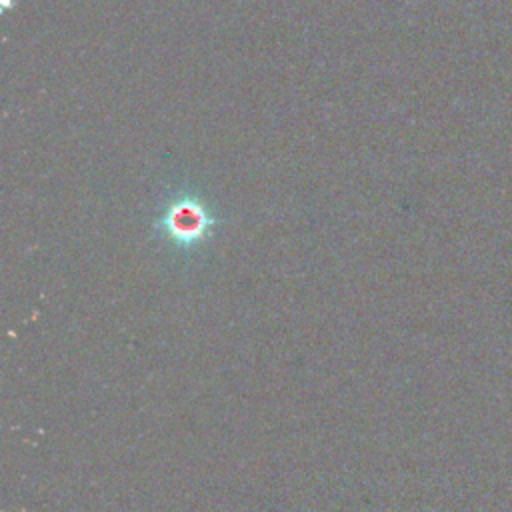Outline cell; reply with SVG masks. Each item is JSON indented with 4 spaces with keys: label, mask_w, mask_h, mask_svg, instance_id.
Masks as SVG:
<instances>
[{
    "label": "cell",
    "mask_w": 512,
    "mask_h": 512,
    "mask_svg": "<svg viewBox=\"0 0 512 512\" xmlns=\"http://www.w3.org/2000/svg\"><path fill=\"white\" fill-rule=\"evenodd\" d=\"M220 220L194 194L182 192L166 202L162 214L154 222V230L162 240L180 250H192L204 244Z\"/></svg>",
    "instance_id": "6da1fadb"
}]
</instances>
